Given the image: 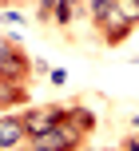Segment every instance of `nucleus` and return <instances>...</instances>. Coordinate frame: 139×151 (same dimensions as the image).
I'll list each match as a JSON object with an SVG mask.
<instances>
[{
  "mask_svg": "<svg viewBox=\"0 0 139 151\" xmlns=\"http://www.w3.org/2000/svg\"><path fill=\"white\" fill-rule=\"evenodd\" d=\"M119 151H139V135H127L123 143H119Z\"/></svg>",
  "mask_w": 139,
  "mask_h": 151,
  "instance_id": "10",
  "label": "nucleus"
},
{
  "mask_svg": "<svg viewBox=\"0 0 139 151\" xmlns=\"http://www.w3.org/2000/svg\"><path fill=\"white\" fill-rule=\"evenodd\" d=\"M32 4H40V0H32Z\"/></svg>",
  "mask_w": 139,
  "mask_h": 151,
  "instance_id": "16",
  "label": "nucleus"
},
{
  "mask_svg": "<svg viewBox=\"0 0 139 151\" xmlns=\"http://www.w3.org/2000/svg\"><path fill=\"white\" fill-rule=\"evenodd\" d=\"M111 8H115V0H87V16H92V24H100Z\"/></svg>",
  "mask_w": 139,
  "mask_h": 151,
  "instance_id": "8",
  "label": "nucleus"
},
{
  "mask_svg": "<svg viewBox=\"0 0 139 151\" xmlns=\"http://www.w3.org/2000/svg\"><path fill=\"white\" fill-rule=\"evenodd\" d=\"M131 127H139V115H135V119H131Z\"/></svg>",
  "mask_w": 139,
  "mask_h": 151,
  "instance_id": "14",
  "label": "nucleus"
},
{
  "mask_svg": "<svg viewBox=\"0 0 139 151\" xmlns=\"http://www.w3.org/2000/svg\"><path fill=\"white\" fill-rule=\"evenodd\" d=\"M115 8L127 16V20H135V24H139V0H115Z\"/></svg>",
  "mask_w": 139,
  "mask_h": 151,
  "instance_id": "9",
  "label": "nucleus"
},
{
  "mask_svg": "<svg viewBox=\"0 0 139 151\" xmlns=\"http://www.w3.org/2000/svg\"><path fill=\"white\" fill-rule=\"evenodd\" d=\"M0 4H4V8H12V4H16V0H0Z\"/></svg>",
  "mask_w": 139,
  "mask_h": 151,
  "instance_id": "13",
  "label": "nucleus"
},
{
  "mask_svg": "<svg viewBox=\"0 0 139 151\" xmlns=\"http://www.w3.org/2000/svg\"><path fill=\"white\" fill-rule=\"evenodd\" d=\"M32 68H36V64H32L28 52L16 44V36H4V40H0V80L28 83L32 80Z\"/></svg>",
  "mask_w": 139,
  "mask_h": 151,
  "instance_id": "1",
  "label": "nucleus"
},
{
  "mask_svg": "<svg viewBox=\"0 0 139 151\" xmlns=\"http://www.w3.org/2000/svg\"><path fill=\"white\" fill-rule=\"evenodd\" d=\"M52 83H68V72H64V68H52Z\"/></svg>",
  "mask_w": 139,
  "mask_h": 151,
  "instance_id": "11",
  "label": "nucleus"
},
{
  "mask_svg": "<svg viewBox=\"0 0 139 151\" xmlns=\"http://www.w3.org/2000/svg\"><path fill=\"white\" fill-rule=\"evenodd\" d=\"M76 4H80V0H60V4H52L48 12H40V20L56 24V28H68L72 16H76Z\"/></svg>",
  "mask_w": 139,
  "mask_h": 151,
  "instance_id": "6",
  "label": "nucleus"
},
{
  "mask_svg": "<svg viewBox=\"0 0 139 151\" xmlns=\"http://www.w3.org/2000/svg\"><path fill=\"white\" fill-rule=\"evenodd\" d=\"M28 151H52V147H32V143H28Z\"/></svg>",
  "mask_w": 139,
  "mask_h": 151,
  "instance_id": "12",
  "label": "nucleus"
},
{
  "mask_svg": "<svg viewBox=\"0 0 139 151\" xmlns=\"http://www.w3.org/2000/svg\"><path fill=\"white\" fill-rule=\"evenodd\" d=\"M135 28H139V24H135V20H127V16L119 12V8H111V12L103 16L100 24H95V32H100V40H103L107 48H119V44H123V40L131 36Z\"/></svg>",
  "mask_w": 139,
  "mask_h": 151,
  "instance_id": "3",
  "label": "nucleus"
},
{
  "mask_svg": "<svg viewBox=\"0 0 139 151\" xmlns=\"http://www.w3.org/2000/svg\"><path fill=\"white\" fill-rule=\"evenodd\" d=\"M20 119H24V127H28V135H32V139H40L44 131H52L56 123H64V119H68V107H60V104L24 107V111H20Z\"/></svg>",
  "mask_w": 139,
  "mask_h": 151,
  "instance_id": "2",
  "label": "nucleus"
},
{
  "mask_svg": "<svg viewBox=\"0 0 139 151\" xmlns=\"http://www.w3.org/2000/svg\"><path fill=\"white\" fill-rule=\"evenodd\" d=\"M24 143H32V135L24 127L20 111H0V147L4 151H20Z\"/></svg>",
  "mask_w": 139,
  "mask_h": 151,
  "instance_id": "4",
  "label": "nucleus"
},
{
  "mask_svg": "<svg viewBox=\"0 0 139 151\" xmlns=\"http://www.w3.org/2000/svg\"><path fill=\"white\" fill-rule=\"evenodd\" d=\"M20 104H28V83L0 80V111H16Z\"/></svg>",
  "mask_w": 139,
  "mask_h": 151,
  "instance_id": "5",
  "label": "nucleus"
},
{
  "mask_svg": "<svg viewBox=\"0 0 139 151\" xmlns=\"http://www.w3.org/2000/svg\"><path fill=\"white\" fill-rule=\"evenodd\" d=\"M68 123H72V127H80L84 135H92V131H95V111H92V107H84V104H68Z\"/></svg>",
  "mask_w": 139,
  "mask_h": 151,
  "instance_id": "7",
  "label": "nucleus"
},
{
  "mask_svg": "<svg viewBox=\"0 0 139 151\" xmlns=\"http://www.w3.org/2000/svg\"><path fill=\"white\" fill-rule=\"evenodd\" d=\"M115 151H119V147H115Z\"/></svg>",
  "mask_w": 139,
  "mask_h": 151,
  "instance_id": "17",
  "label": "nucleus"
},
{
  "mask_svg": "<svg viewBox=\"0 0 139 151\" xmlns=\"http://www.w3.org/2000/svg\"><path fill=\"white\" fill-rule=\"evenodd\" d=\"M80 151H95V147H80Z\"/></svg>",
  "mask_w": 139,
  "mask_h": 151,
  "instance_id": "15",
  "label": "nucleus"
}]
</instances>
